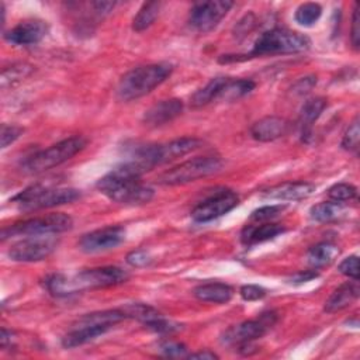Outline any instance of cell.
Returning <instances> with one entry per match:
<instances>
[{"label": "cell", "mask_w": 360, "mask_h": 360, "mask_svg": "<svg viewBox=\"0 0 360 360\" xmlns=\"http://www.w3.org/2000/svg\"><path fill=\"white\" fill-rule=\"evenodd\" d=\"M159 352L165 357H184L187 354V347L183 343L166 340V342L160 343Z\"/></svg>", "instance_id": "34"}, {"label": "cell", "mask_w": 360, "mask_h": 360, "mask_svg": "<svg viewBox=\"0 0 360 360\" xmlns=\"http://www.w3.org/2000/svg\"><path fill=\"white\" fill-rule=\"evenodd\" d=\"M338 270L353 280H359V257L356 255L349 256L346 259H343L338 267Z\"/></svg>", "instance_id": "35"}, {"label": "cell", "mask_w": 360, "mask_h": 360, "mask_svg": "<svg viewBox=\"0 0 360 360\" xmlns=\"http://www.w3.org/2000/svg\"><path fill=\"white\" fill-rule=\"evenodd\" d=\"M13 340H14V332L3 328L1 329V335H0V346H1V349H7L8 346H11Z\"/></svg>", "instance_id": "44"}, {"label": "cell", "mask_w": 360, "mask_h": 360, "mask_svg": "<svg viewBox=\"0 0 360 360\" xmlns=\"http://www.w3.org/2000/svg\"><path fill=\"white\" fill-rule=\"evenodd\" d=\"M48 34V24L38 18L20 21L15 27L4 34L6 41L13 45L28 46L38 44Z\"/></svg>", "instance_id": "15"}, {"label": "cell", "mask_w": 360, "mask_h": 360, "mask_svg": "<svg viewBox=\"0 0 360 360\" xmlns=\"http://www.w3.org/2000/svg\"><path fill=\"white\" fill-rule=\"evenodd\" d=\"M201 145H202V141L194 136L177 138L165 143L139 146L132 152L129 160L136 163L143 172H148L155 166L181 158L198 149Z\"/></svg>", "instance_id": "5"}, {"label": "cell", "mask_w": 360, "mask_h": 360, "mask_svg": "<svg viewBox=\"0 0 360 360\" xmlns=\"http://www.w3.org/2000/svg\"><path fill=\"white\" fill-rule=\"evenodd\" d=\"M338 255H339V249L336 245L330 242H319L308 250L307 262L311 266V269L318 270L329 266L336 259Z\"/></svg>", "instance_id": "24"}, {"label": "cell", "mask_w": 360, "mask_h": 360, "mask_svg": "<svg viewBox=\"0 0 360 360\" xmlns=\"http://www.w3.org/2000/svg\"><path fill=\"white\" fill-rule=\"evenodd\" d=\"M58 239L49 235L24 236L21 240L11 245L7 255L14 262H39L46 259L58 246Z\"/></svg>", "instance_id": "12"}, {"label": "cell", "mask_w": 360, "mask_h": 360, "mask_svg": "<svg viewBox=\"0 0 360 360\" xmlns=\"http://www.w3.org/2000/svg\"><path fill=\"white\" fill-rule=\"evenodd\" d=\"M328 197L330 201L342 204L354 200L357 197V188L350 183H338L328 190Z\"/></svg>", "instance_id": "31"}, {"label": "cell", "mask_w": 360, "mask_h": 360, "mask_svg": "<svg viewBox=\"0 0 360 360\" xmlns=\"http://www.w3.org/2000/svg\"><path fill=\"white\" fill-rule=\"evenodd\" d=\"M311 41L307 35L284 30V28H273L257 37L253 44V48L246 55H222L219 58L221 63L228 62H239L246 60L255 56L264 55H280V53H298L304 52L309 48Z\"/></svg>", "instance_id": "3"}, {"label": "cell", "mask_w": 360, "mask_h": 360, "mask_svg": "<svg viewBox=\"0 0 360 360\" xmlns=\"http://www.w3.org/2000/svg\"><path fill=\"white\" fill-rule=\"evenodd\" d=\"M80 197L76 188L70 187H49L42 184H32L11 198L18 208L32 211L41 208H51L62 204L73 202Z\"/></svg>", "instance_id": "7"}, {"label": "cell", "mask_w": 360, "mask_h": 360, "mask_svg": "<svg viewBox=\"0 0 360 360\" xmlns=\"http://www.w3.org/2000/svg\"><path fill=\"white\" fill-rule=\"evenodd\" d=\"M229 80H231V77H226V76H218V77L211 79L204 87L198 89L191 96V98H190L191 107L200 108V107H204V105L210 104L211 101L219 98Z\"/></svg>", "instance_id": "22"}, {"label": "cell", "mask_w": 360, "mask_h": 360, "mask_svg": "<svg viewBox=\"0 0 360 360\" xmlns=\"http://www.w3.org/2000/svg\"><path fill=\"white\" fill-rule=\"evenodd\" d=\"M290 124L284 118L269 115L260 118L250 127V135L259 142H270L284 136Z\"/></svg>", "instance_id": "17"}, {"label": "cell", "mask_w": 360, "mask_h": 360, "mask_svg": "<svg viewBox=\"0 0 360 360\" xmlns=\"http://www.w3.org/2000/svg\"><path fill=\"white\" fill-rule=\"evenodd\" d=\"M321 14H322V7L318 3H304L295 10L294 18L300 25L311 27L319 20Z\"/></svg>", "instance_id": "30"}, {"label": "cell", "mask_w": 360, "mask_h": 360, "mask_svg": "<svg viewBox=\"0 0 360 360\" xmlns=\"http://www.w3.org/2000/svg\"><path fill=\"white\" fill-rule=\"evenodd\" d=\"M150 262H152V257H150L149 252H146L143 249H136L127 255V263L132 267H145Z\"/></svg>", "instance_id": "37"}, {"label": "cell", "mask_w": 360, "mask_h": 360, "mask_svg": "<svg viewBox=\"0 0 360 360\" xmlns=\"http://www.w3.org/2000/svg\"><path fill=\"white\" fill-rule=\"evenodd\" d=\"M359 139H360V129H359V118L356 117L350 125L347 127L343 138H342V142H340V146L345 149V150H349V152H357L359 149Z\"/></svg>", "instance_id": "32"}, {"label": "cell", "mask_w": 360, "mask_h": 360, "mask_svg": "<svg viewBox=\"0 0 360 360\" xmlns=\"http://www.w3.org/2000/svg\"><path fill=\"white\" fill-rule=\"evenodd\" d=\"M232 6L233 3L226 0L195 3L190 10L188 22L195 31L208 32L219 24Z\"/></svg>", "instance_id": "13"}, {"label": "cell", "mask_w": 360, "mask_h": 360, "mask_svg": "<svg viewBox=\"0 0 360 360\" xmlns=\"http://www.w3.org/2000/svg\"><path fill=\"white\" fill-rule=\"evenodd\" d=\"M224 166V162L217 155L197 156L190 160H186L166 172H163L158 181L165 186H179L195 181L198 179L218 173Z\"/></svg>", "instance_id": "8"}, {"label": "cell", "mask_w": 360, "mask_h": 360, "mask_svg": "<svg viewBox=\"0 0 360 360\" xmlns=\"http://www.w3.org/2000/svg\"><path fill=\"white\" fill-rule=\"evenodd\" d=\"M145 172L132 160L114 167L97 181V188L111 201L127 205H142L153 198V188L141 181Z\"/></svg>", "instance_id": "1"}, {"label": "cell", "mask_w": 360, "mask_h": 360, "mask_svg": "<svg viewBox=\"0 0 360 360\" xmlns=\"http://www.w3.org/2000/svg\"><path fill=\"white\" fill-rule=\"evenodd\" d=\"M284 226L274 222H264L260 225H246L240 232V242L245 246H253L269 239L276 238L284 232Z\"/></svg>", "instance_id": "20"}, {"label": "cell", "mask_w": 360, "mask_h": 360, "mask_svg": "<svg viewBox=\"0 0 360 360\" xmlns=\"http://www.w3.org/2000/svg\"><path fill=\"white\" fill-rule=\"evenodd\" d=\"M160 7H162V3H159V1L143 3L132 20V30L136 32H142V31L148 30L158 18Z\"/></svg>", "instance_id": "25"}, {"label": "cell", "mask_w": 360, "mask_h": 360, "mask_svg": "<svg viewBox=\"0 0 360 360\" xmlns=\"http://www.w3.org/2000/svg\"><path fill=\"white\" fill-rule=\"evenodd\" d=\"M183 111V101L179 98H167L153 104L142 117L145 125L156 128L177 118Z\"/></svg>", "instance_id": "16"}, {"label": "cell", "mask_w": 360, "mask_h": 360, "mask_svg": "<svg viewBox=\"0 0 360 360\" xmlns=\"http://www.w3.org/2000/svg\"><path fill=\"white\" fill-rule=\"evenodd\" d=\"M24 132V128L18 127V125H7V124H1V148H7L10 143H13L14 141H17Z\"/></svg>", "instance_id": "36"}, {"label": "cell", "mask_w": 360, "mask_h": 360, "mask_svg": "<svg viewBox=\"0 0 360 360\" xmlns=\"http://www.w3.org/2000/svg\"><path fill=\"white\" fill-rule=\"evenodd\" d=\"M173 72V65L167 62L149 63L131 69L118 82L117 96L122 101L136 100L149 94L160 86Z\"/></svg>", "instance_id": "4"}, {"label": "cell", "mask_w": 360, "mask_h": 360, "mask_svg": "<svg viewBox=\"0 0 360 360\" xmlns=\"http://www.w3.org/2000/svg\"><path fill=\"white\" fill-rule=\"evenodd\" d=\"M238 202L239 197L232 190H215L212 194L205 197L193 208L191 218L195 222H210L233 210L238 205Z\"/></svg>", "instance_id": "11"}, {"label": "cell", "mask_w": 360, "mask_h": 360, "mask_svg": "<svg viewBox=\"0 0 360 360\" xmlns=\"http://www.w3.org/2000/svg\"><path fill=\"white\" fill-rule=\"evenodd\" d=\"M187 357L188 359H200V360H214V359H218V354H215L211 350H201V352L190 353Z\"/></svg>", "instance_id": "45"}, {"label": "cell", "mask_w": 360, "mask_h": 360, "mask_svg": "<svg viewBox=\"0 0 360 360\" xmlns=\"http://www.w3.org/2000/svg\"><path fill=\"white\" fill-rule=\"evenodd\" d=\"M129 274L117 266H103L82 270L73 276L52 274L46 277L45 287L55 297H68L84 290L104 288L125 283Z\"/></svg>", "instance_id": "2"}, {"label": "cell", "mask_w": 360, "mask_h": 360, "mask_svg": "<svg viewBox=\"0 0 360 360\" xmlns=\"http://www.w3.org/2000/svg\"><path fill=\"white\" fill-rule=\"evenodd\" d=\"M73 226V219L63 212H53L44 217L28 218L15 222L1 231V239L13 236H41V235H55L69 231Z\"/></svg>", "instance_id": "9"}, {"label": "cell", "mask_w": 360, "mask_h": 360, "mask_svg": "<svg viewBox=\"0 0 360 360\" xmlns=\"http://www.w3.org/2000/svg\"><path fill=\"white\" fill-rule=\"evenodd\" d=\"M315 188L316 187L308 181H285L266 190L264 197L273 198V200L298 201L312 195Z\"/></svg>", "instance_id": "18"}, {"label": "cell", "mask_w": 360, "mask_h": 360, "mask_svg": "<svg viewBox=\"0 0 360 360\" xmlns=\"http://www.w3.org/2000/svg\"><path fill=\"white\" fill-rule=\"evenodd\" d=\"M145 326H146L148 329L156 332V333H172V332H174V330L179 329V325H177V323H173V322L165 319L163 316H159V318L153 319L152 322L146 323Z\"/></svg>", "instance_id": "38"}, {"label": "cell", "mask_w": 360, "mask_h": 360, "mask_svg": "<svg viewBox=\"0 0 360 360\" xmlns=\"http://www.w3.org/2000/svg\"><path fill=\"white\" fill-rule=\"evenodd\" d=\"M87 145V139L77 135V136H69L63 141H59L53 145H51L46 149H42L31 156H28L22 163L21 169L27 173H42L45 170H49L52 167H56L69 159H72L75 155L82 152Z\"/></svg>", "instance_id": "6"}, {"label": "cell", "mask_w": 360, "mask_h": 360, "mask_svg": "<svg viewBox=\"0 0 360 360\" xmlns=\"http://www.w3.org/2000/svg\"><path fill=\"white\" fill-rule=\"evenodd\" d=\"M342 214V205L335 201H325L315 204L309 210V215L314 221L318 222H328L338 218Z\"/></svg>", "instance_id": "29"}, {"label": "cell", "mask_w": 360, "mask_h": 360, "mask_svg": "<svg viewBox=\"0 0 360 360\" xmlns=\"http://www.w3.org/2000/svg\"><path fill=\"white\" fill-rule=\"evenodd\" d=\"M359 292H360L359 280L343 283L325 301V307H323L325 312L333 314V312H338V311H342V309L347 308L353 301L357 300Z\"/></svg>", "instance_id": "19"}, {"label": "cell", "mask_w": 360, "mask_h": 360, "mask_svg": "<svg viewBox=\"0 0 360 360\" xmlns=\"http://www.w3.org/2000/svg\"><path fill=\"white\" fill-rule=\"evenodd\" d=\"M121 311L124 312L125 318L136 319V321L142 322L143 325L162 316V314L158 309H155L153 307H150L148 304H139V302L138 304H127L121 308Z\"/></svg>", "instance_id": "27"}, {"label": "cell", "mask_w": 360, "mask_h": 360, "mask_svg": "<svg viewBox=\"0 0 360 360\" xmlns=\"http://www.w3.org/2000/svg\"><path fill=\"white\" fill-rule=\"evenodd\" d=\"M285 207L284 205H264V207H260L257 210H255L252 214H250V219L252 221H270L273 218H276L277 215L281 214V211L284 210Z\"/></svg>", "instance_id": "33"}, {"label": "cell", "mask_w": 360, "mask_h": 360, "mask_svg": "<svg viewBox=\"0 0 360 360\" xmlns=\"http://www.w3.org/2000/svg\"><path fill=\"white\" fill-rule=\"evenodd\" d=\"M255 86L256 83L250 79H231L225 86L219 98H224L226 101L239 100L246 94H249L255 89Z\"/></svg>", "instance_id": "26"}, {"label": "cell", "mask_w": 360, "mask_h": 360, "mask_svg": "<svg viewBox=\"0 0 360 360\" xmlns=\"http://www.w3.org/2000/svg\"><path fill=\"white\" fill-rule=\"evenodd\" d=\"M125 239V229L121 225L104 226L82 236L79 246L86 253H98L114 249Z\"/></svg>", "instance_id": "14"}, {"label": "cell", "mask_w": 360, "mask_h": 360, "mask_svg": "<svg viewBox=\"0 0 360 360\" xmlns=\"http://www.w3.org/2000/svg\"><path fill=\"white\" fill-rule=\"evenodd\" d=\"M318 277V271L316 270H304V271H298L297 274H294L291 278H290V283L292 284H302V283H307V281H311L312 278H316Z\"/></svg>", "instance_id": "42"}, {"label": "cell", "mask_w": 360, "mask_h": 360, "mask_svg": "<svg viewBox=\"0 0 360 360\" xmlns=\"http://www.w3.org/2000/svg\"><path fill=\"white\" fill-rule=\"evenodd\" d=\"M277 321V314L274 311L263 312L256 319L243 321L240 323L229 326L221 336L224 345L236 346L238 349L243 345L253 343V340L262 338Z\"/></svg>", "instance_id": "10"}, {"label": "cell", "mask_w": 360, "mask_h": 360, "mask_svg": "<svg viewBox=\"0 0 360 360\" xmlns=\"http://www.w3.org/2000/svg\"><path fill=\"white\" fill-rule=\"evenodd\" d=\"M316 84V77L315 76H307L300 79L294 86H292V91L297 94H305L308 93L314 86Z\"/></svg>", "instance_id": "41"}, {"label": "cell", "mask_w": 360, "mask_h": 360, "mask_svg": "<svg viewBox=\"0 0 360 360\" xmlns=\"http://www.w3.org/2000/svg\"><path fill=\"white\" fill-rule=\"evenodd\" d=\"M193 294L197 300L202 302L225 304L232 298L233 290L231 285L225 283H205L197 285L193 290Z\"/></svg>", "instance_id": "21"}, {"label": "cell", "mask_w": 360, "mask_h": 360, "mask_svg": "<svg viewBox=\"0 0 360 360\" xmlns=\"http://www.w3.org/2000/svg\"><path fill=\"white\" fill-rule=\"evenodd\" d=\"M32 70H34V68L25 62L13 63L11 66L4 68L3 73H1V87L6 89L7 86H13V84L18 83L20 80L30 76L32 73Z\"/></svg>", "instance_id": "28"}, {"label": "cell", "mask_w": 360, "mask_h": 360, "mask_svg": "<svg viewBox=\"0 0 360 360\" xmlns=\"http://www.w3.org/2000/svg\"><path fill=\"white\" fill-rule=\"evenodd\" d=\"M350 41L354 49H359L360 45V14H359V4H354L353 15H352V28H350Z\"/></svg>", "instance_id": "40"}, {"label": "cell", "mask_w": 360, "mask_h": 360, "mask_svg": "<svg viewBox=\"0 0 360 360\" xmlns=\"http://www.w3.org/2000/svg\"><path fill=\"white\" fill-rule=\"evenodd\" d=\"M325 107H326V100L323 97H314L304 103L300 112V128H301V135L304 141H307V138L309 136L314 122L321 117Z\"/></svg>", "instance_id": "23"}, {"label": "cell", "mask_w": 360, "mask_h": 360, "mask_svg": "<svg viewBox=\"0 0 360 360\" xmlns=\"http://www.w3.org/2000/svg\"><path fill=\"white\" fill-rule=\"evenodd\" d=\"M239 294H240V297L245 301H256V300H260V298H263L266 295V290L263 287H260V285L246 284V285L240 287Z\"/></svg>", "instance_id": "39"}, {"label": "cell", "mask_w": 360, "mask_h": 360, "mask_svg": "<svg viewBox=\"0 0 360 360\" xmlns=\"http://www.w3.org/2000/svg\"><path fill=\"white\" fill-rule=\"evenodd\" d=\"M90 6L94 8V13H97L98 15H105L115 7V3L114 1H93Z\"/></svg>", "instance_id": "43"}]
</instances>
